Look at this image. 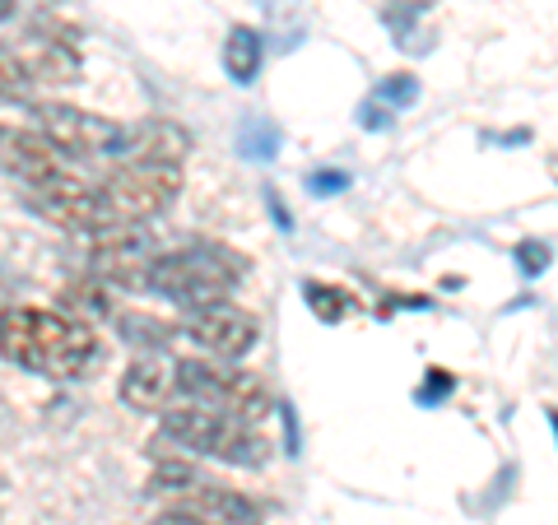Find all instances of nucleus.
<instances>
[{"label": "nucleus", "instance_id": "obj_1", "mask_svg": "<svg viewBox=\"0 0 558 525\" xmlns=\"http://www.w3.org/2000/svg\"><path fill=\"white\" fill-rule=\"evenodd\" d=\"M5 358L51 381H75L98 363V340L65 312L5 307Z\"/></svg>", "mask_w": 558, "mask_h": 525}, {"label": "nucleus", "instance_id": "obj_2", "mask_svg": "<svg viewBox=\"0 0 558 525\" xmlns=\"http://www.w3.org/2000/svg\"><path fill=\"white\" fill-rule=\"evenodd\" d=\"M242 270H247V260L238 252L219 247V242H191V247L159 256V266L149 274V289L172 297V303H182L186 312H196V307L229 303Z\"/></svg>", "mask_w": 558, "mask_h": 525}, {"label": "nucleus", "instance_id": "obj_3", "mask_svg": "<svg viewBox=\"0 0 558 525\" xmlns=\"http://www.w3.org/2000/svg\"><path fill=\"white\" fill-rule=\"evenodd\" d=\"M163 437L186 451H201L209 461L242 465V469L266 465V451H270L266 437H260L247 418L215 410V405H172L163 414Z\"/></svg>", "mask_w": 558, "mask_h": 525}, {"label": "nucleus", "instance_id": "obj_4", "mask_svg": "<svg viewBox=\"0 0 558 525\" xmlns=\"http://www.w3.org/2000/svg\"><path fill=\"white\" fill-rule=\"evenodd\" d=\"M98 191H102V205H108L112 229H126V223H145L154 215H163L178 200L182 172L168 163H121Z\"/></svg>", "mask_w": 558, "mask_h": 525}, {"label": "nucleus", "instance_id": "obj_5", "mask_svg": "<svg viewBox=\"0 0 558 525\" xmlns=\"http://www.w3.org/2000/svg\"><path fill=\"white\" fill-rule=\"evenodd\" d=\"M178 377H182V395H191L196 405H215V410H229L238 418H256L270 414V395L266 387L252 377V373H238L223 358H182L178 363Z\"/></svg>", "mask_w": 558, "mask_h": 525}, {"label": "nucleus", "instance_id": "obj_6", "mask_svg": "<svg viewBox=\"0 0 558 525\" xmlns=\"http://www.w3.org/2000/svg\"><path fill=\"white\" fill-rule=\"evenodd\" d=\"M38 126L70 159H126L131 149V126H117V121L70 108V102H38Z\"/></svg>", "mask_w": 558, "mask_h": 525}, {"label": "nucleus", "instance_id": "obj_7", "mask_svg": "<svg viewBox=\"0 0 558 525\" xmlns=\"http://www.w3.org/2000/svg\"><path fill=\"white\" fill-rule=\"evenodd\" d=\"M159 242H154L149 229L140 223H126V229H108L94 237V252H89V270L102 284H117V289H149V274L159 266Z\"/></svg>", "mask_w": 558, "mask_h": 525}, {"label": "nucleus", "instance_id": "obj_8", "mask_svg": "<svg viewBox=\"0 0 558 525\" xmlns=\"http://www.w3.org/2000/svg\"><path fill=\"white\" fill-rule=\"evenodd\" d=\"M28 196L51 223H61V229L94 233V237L112 229L108 205H102V191L89 186V182H80L75 172H61V178H51L43 186H28Z\"/></svg>", "mask_w": 558, "mask_h": 525}, {"label": "nucleus", "instance_id": "obj_9", "mask_svg": "<svg viewBox=\"0 0 558 525\" xmlns=\"http://www.w3.org/2000/svg\"><path fill=\"white\" fill-rule=\"evenodd\" d=\"M182 330L205 349L209 358H223V363L247 358L256 349V340H260L256 317H252V312H242V307H233V303H215V307L186 312Z\"/></svg>", "mask_w": 558, "mask_h": 525}, {"label": "nucleus", "instance_id": "obj_10", "mask_svg": "<svg viewBox=\"0 0 558 525\" xmlns=\"http://www.w3.org/2000/svg\"><path fill=\"white\" fill-rule=\"evenodd\" d=\"M5 61L20 65V75L28 84H75L80 80V51L70 42H61L51 24L20 38V47L5 51Z\"/></svg>", "mask_w": 558, "mask_h": 525}, {"label": "nucleus", "instance_id": "obj_11", "mask_svg": "<svg viewBox=\"0 0 558 525\" xmlns=\"http://www.w3.org/2000/svg\"><path fill=\"white\" fill-rule=\"evenodd\" d=\"M182 391V377H178V363H168L159 354H145L135 358L126 373H121V400L131 410H145V414H159L172 405V395Z\"/></svg>", "mask_w": 558, "mask_h": 525}, {"label": "nucleus", "instance_id": "obj_12", "mask_svg": "<svg viewBox=\"0 0 558 525\" xmlns=\"http://www.w3.org/2000/svg\"><path fill=\"white\" fill-rule=\"evenodd\" d=\"M168 512H182V516H196L205 525H260V506L252 498L233 493L223 484H196L186 493L172 498Z\"/></svg>", "mask_w": 558, "mask_h": 525}, {"label": "nucleus", "instance_id": "obj_13", "mask_svg": "<svg viewBox=\"0 0 558 525\" xmlns=\"http://www.w3.org/2000/svg\"><path fill=\"white\" fill-rule=\"evenodd\" d=\"M5 168L24 186H43L51 178H61V172H70L65 154L47 135H14V131H5Z\"/></svg>", "mask_w": 558, "mask_h": 525}, {"label": "nucleus", "instance_id": "obj_14", "mask_svg": "<svg viewBox=\"0 0 558 525\" xmlns=\"http://www.w3.org/2000/svg\"><path fill=\"white\" fill-rule=\"evenodd\" d=\"M191 154V135L178 126V121H140L131 126V149H126V163H168L178 168L182 159Z\"/></svg>", "mask_w": 558, "mask_h": 525}, {"label": "nucleus", "instance_id": "obj_15", "mask_svg": "<svg viewBox=\"0 0 558 525\" xmlns=\"http://www.w3.org/2000/svg\"><path fill=\"white\" fill-rule=\"evenodd\" d=\"M260 61H266V42H260L256 28H233L229 42H223V70L238 84H252L260 75Z\"/></svg>", "mask_w": 558, "mask_h": 525}, {"label": "nucleus", "instance_id": "obj_16", "mask_svg": "<svg viewBox=\"0 0 558 525\" xmlns=\"http://www.w3.org/2000/svg\"><path fill=\"white\" fill-rule=\"evenodd\" d=\"M303 297H307V307L317 312L322 321H344L349 312L359 307V297L349 293V289H336V284H322V279H307L303 284Z\"/></svg>", "mask_w": 558, "mask_h": 525}, {"label": "nucleus", "instance_id": "obj_17", "mask_svg": "<svg viewBox=\"0 0 558 525\" xmlns=\"http://www.w3.org/2000/svg\"><path fill=\"white\" fill-rule=\"evenodd\" d=\"M238 149H242V159H256V163L275 159L279 154V126L266 117H247L242 131H238Z\"/></svg>", "mask_w": 558, "mask_h": 525}, {"label": "nucleus", "instance_id": "obj_18", "mask_svg": "<svg viewBox=\"0 0 558 525\" xmlns=\"http://www.w3.org/2000/svg\"><path fill=\"white\" fill-rule=\"evenodd\" d=\"M381 20L400 33V47H405V51H428L424 33L414 28V20H424V0H391V5L381 10Z\"/></svg>", "mask_w": 558, "mask_h": 525}, {"label": "nucleus", "instance_id": "obj_19", "mask_svg": "<svg viewBox=\"0 0 558 525\" xmlns=\"http://www.w3.org/2000/svg\"><path fill=\"white\" fill-rule=\"evenodd\" d=\"M121 335H126L131 344H145V349H159L172 340V326L159 321V317H145V312H131V317H121Z\"/></svg>", "mask_w": 558, "mask_h": 525}, {"label": "nucleus", "instance_id": "obj_20", "mask_svg": "<svg viewBox=\"0 0 558 525\" xmlns=\"http://www.w3.org/2000/svg\"><path fill=\"white\" fill-rule=\"evenodd\" d=\"M377 102H387V108L396 112V108H410V102L418 98V80L414 75H387L377 84V94H373Z\"/></svg>", "mask_w": 558, "mask_h": 525}, {"label": "nucleus", "instance_id": "obj_21", "mask_svg": "<svg viewBox=\"0 0 558 525\" xmlns=\"http://www.w3.org/2000/svg\"><path fill=\"white\" fill-rule=\"evenodd\" d=\"M65 303L75 307V312H84V317H108V293H102L98 284H70L65 289Z\"/></svg>", "mask_w": 558, "mask_h": 525}, {"label": "nucleus", "instance_id": "obj_22", "mask_svg": "<svg viewBox=\"0 0 558 525\" xmlns=\"http://www.w3.org/2000/svg\"><path fill=\"white\" fill-rule=\"evenodd\" d=\"M517 266H521V274H526V279L545 274L549 270V247H545V242H535V237H526L517 247Z\"/></svg>", "mask_w": 558, "mask_h": 525}, {"label": "nucleus", "instance_id": "obj_23", "mask_svg": "<svg viewBox=\"0 0 558 525\" xmlns=\"http://www.w3.org/2000/svg\"><path fill=\"white\" fill-rule=\"evenodd\" d=\"M451 387H457V377L442 373V367H433L428 381L414 391V400H418V405H438V400H447V395H451Z\"/></svg>", "mask_w": 558, "mask_h": 525}, {"label": "nucleus", "instance_id": "obj_24", "mask_svg": "<svg viewBox=\"0 0 558 525\" xmlns=\"http://www.w3.org/2000/svg\"><path fill=\"white\" fill-rule=\"evenodd\" d=\"M307 186H312V196H340L349 186V172L344 168H317V172H307Z\"/></svg>", "mask_w": 558, "mask_h": 525}, {"label": "nucleus", "instance_id": "obj_25", "mask_svg": "<svg viewBox=\"0 0 558 525\" xmlns=\"http://www.w3.org/2000/svg\"><path fill=\"white\" fill-rule=\"evenodd\" d=\"M391 121H396V112L387 108V102H377V98L363 102V112H359V126H363V131H387Z\"/></svg>", "mask_w": 558, "mask_h": 525}, {"label": "nucleus", "instance_id": "obj_26", "mask_svg": "<svg viewBox=\"0 0 558 525\" xmlns=\"http://www.w3.org/2000/svg\"><path fill=\"white\" fill-rule=\"evenodd\" d=\"M154 525H205V521H196V516H182V512H163Z\"/></svg>", "mask_w": 558, "mask_h": 525}, {"label": "nucleus", "instance_id": "obj_27", "mask_svg": "<svg viewBox=\"0 0 558 525\" xmlns=\"http://www.w3.org/2000/svg\"><path fill=\"white\" fill-rule=\"evenodd\" d=\"M549 424H554V437H558V410H549Z\"/></svg>", "mask_w": 558, "mask_h": 525}]
</instances>
